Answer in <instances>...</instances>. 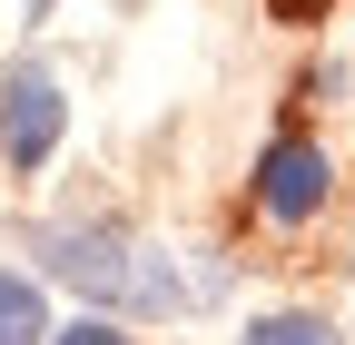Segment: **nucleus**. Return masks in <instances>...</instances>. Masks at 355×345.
<instances>
[{
    "label": "nucleus",
    "mask_w": 355,
    "mask_h": 345,
    "mask_svg": "<svg viewBox=\"0 0 355 345\" xmlns=\"http://www.w3.org/2000/svg\"><path fill=\"white\" fill-rule=\"evenodd\" d=\"M30 247H40L50 276L89 286L99 306H139V316H168V306H178V267H168L158 247L119 237V227H40Z\"/></svg>",
    "instance_id": "obj_1"
},
{
    "label": "nucleus",
    "mask_w": 355,
    "mask_h": 345,
    "mask_svg": "<svg viewBox=\"0 0 355 345\" xmlns=\"http://www.w3.org/2000/svg\"><path fill=\"white\" fill-rule=\"evenodd\" d=\"M326 188H336V168H326L316 139H277V148L257 158V207H266L277 227H306V218L326 207Z\"/></svg>",
    "instance_id": "obj_2"
},
{
    "label": "nucleus",
    "mask_w": 355,
    "mask_h": 345,
    "mask_svg": "<svg viewBox=\"0 0 355 345\" xmlns=\"http://www.w3.org/2000/svg\"><path fill=\"white\" fill-rule=\"evenodd\" d=\"M60 128H69V99H60L50 69H20L10 89H0V148H10V168H40L60 148Z\"/></svg>",
    "instance_id": "obj_3"
},
{
    "label": "nucleus",
    "mask_w": 355,
    "mask_h": 345,
    "mask_svg": "<svg viewBox=\"0 0 355 345\" xmlns=\"http://www.w3.org/2000/svg\"><path fill=\"white\" fill-rule=\"evenodd\" d=\"M0 345H50V296L20 267H0Z\"/></svg>",
    "instance_id": "obj_4"
},
{
    "label": "nucleus",
    "mask_w": 355,
    "mask_h": 345,
    "mask_svg": "<svg viewBox=\"0 0 355 345\" xmlns=\"http://www.w3.org/2000/svg\"><path fill=\"white\" fill-rule=\"evenodd\" d=\"M247 345H336V326L326 316H257Z\"/></svg>",
    "instance_id": "obj_5"
},
{
    "label": "nucleus",
    "mask_w": 355,
    "mask_h": 345,
    "mask_svg": "<svg viewBox=\"0 0 355 345\" xmlns=\"http://www.w3.org/2000/svg\"><path fill=\"white\" fill-rule=\"evenodd\" d=\"M50 345H128L109 316H79V326H50Z\"/></svg>",
    "instance_id": "obj_6"
}]
</instances>
